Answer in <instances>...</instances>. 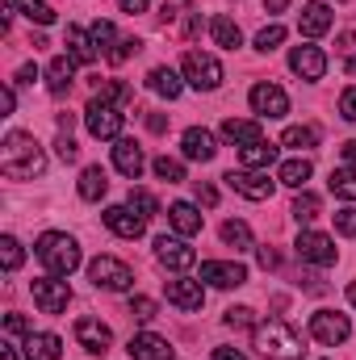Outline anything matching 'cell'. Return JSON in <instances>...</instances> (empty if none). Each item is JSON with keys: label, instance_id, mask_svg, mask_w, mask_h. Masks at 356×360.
I'll return each instance as SVG.
<instances>
[{"label": "cell", "instance_id": "cell-44", "mask_svg": "<svg viewBox=\"0 0 356 360\" xmlns=\"http://www.w3.org/2000/svg\"><path fill=\"white\" fill-rule=\"evenodd\" d=\"M227 327H256V310L252 306H231L227 310Z\"/></svg>", "mask_w": 356, "mask_h": 360}, {"label": "cell", "instance_id": "cell-8", "mask_svg": "<svg viewBox=\"0 0 356 360\" xmlns=\"http://www.w3.org/2000/svg\"><path fill=\"white\" fill-rule=\"evenodd\" d=\"M30 293H34V306H38L42 314H63L68 302H72V285L59 281V276H38V281L30 285Z\"/></svg>", "mask_w": 356, "mask_h": 360}, {"label": "cell", "instance_id": "cell-16", "mask_svg": "<svg viewBox=\"0 0 356 360\" xmlns=\"http://www.w3.org/2000/svg\"><path fill=\"white\" fill-rule=\"evenodd\" d=\"M248 101H252V109H256L260 117H285V113H289L285 89H276V84H268V80H260L256 89L248 92Z\"/></svg>", "mask_w": 356, "mask_h": 360}, {"label": "cell", "instance_id": "cell-40", "mask_svg": "<svg viewBox=\"0 0 356 360\" xmlns=\"http://www.w3.org/2000/svg\"><path fill=\"white\" fill-rule=\"evenodd\" d=\"M151 168H155V176L168 180V184H180V180H184V164H180V160H168V155H160Z\"/></svg>", "mask_w": 356, "mask_h": 360}, {"label": "cell", "instance_id": "cell-9", "mask_svg": "<svg viewBox=\"0 0 356 360\" xmlns=\"http://www.w3.org/2000/svg\"><path fill=\"white\" fill-rule=\"evenodd\" d=\"M310 335H314L319 344L336 348V344H344V340L352 335V323H348V314H340V310H314V314H310Z\"/></svg>", "mask_w": 356, "mask_h": 360}, {"label": "cell", "instance_id": "cell-12", "mask_svg": "<svg viewBox=\"0 0 356 360\" xmlns=\"http://www.w3.org/2000/svg\"><path fill=\"white\" fill-rule=\"evenodd\" d=\"M201 281L214 285V289H239L248 281V269L239 260H205L201 264Z\"/></svg>", "mask_w": 356, "mask_h": 360}, {"label": "cell", "instance_id": "cell-5", "mask_svg": "<svg viewBox=\"0 0 356 360\" xmlns=\"http://www.w3.org/2000/svg\"><path fill=\"white\" fill-rule=\"evenodd\" d=\"M184 80H189V89H197V92H214L227 80V72H222V63H218L214 55L189 51V55H184Z\"/></svg>", "mask_w": 356, "mask_h": 360}, {"label": "cell", "instance_id": "cell-45", "mask_svg": "<svg viewBox=\"0 0 356 360\" xmlns=\"http://www.w3.org/2000/svg\"><path fill=\"white\" fill-rule=\"evenodd\" d=\"M130 314H134L139 323H151V319L160 314V306H155L151 297H134V302H130Z\"/></svg>", "mask_w": 356, "mask_h": 360}, {"label": "cell", "instance_id": "cell-54", "mask_svg": "<svg viewBox=\"0 0 356 360\" xmlns=\"http://www.w3.org/2000/svg\"><path fill=\"white\" fill-rule=\"evenodd\" d=\"M214 360H248V356L235 352V348H214Z\"/></svg>", "mask_w": 356, "mask_h": 360}, {"label": "cell", "instance_id": "cell-43", "mask_svg": "<svg viewBox=\"0 0 356 360\" xmlns=\"http://www.w3.org/2000/svg\"><path fill=\"white\" fill-rule=\"evenodd\" d=\"M139 51H143V46H139V38H122L105 59H109V63H126V59H130V55H139Z\"/></svg>", "mask_w": 356, "mask_h": 360}, {"label": "cell", "instance_id": "cell-19", "mask_svg": "<svg viewBox=\"0 0 356 360\" xmlns=\"http://www.w3.org/2000/svg\"><path fill=\"white\" fill-rule=\"evenodd\" d=\"M289 68H293V76H302V80H323L327 55H323L319 46H293V51H289Z\"/></svg>", "mask_w": 356, "mask_h": 360}, {"label": "cell", "instance_id": "cell-1", "mask_svg": "<svg viewBox=\"0 0 356 360\" xmlns=\"http://www.w3.org/2000/svg\"><path fill=\"white\" fill-rule=\"evenodd\" d=\"M0 172L8 180H34V176L46 172V155H42V147L34 143V134L13 130V134L4 139V147H0Z\"/></svg>", "mask_w": 356, "mask_h": 360}, {"label": "cell", "instance_id": "cell-37", "mask_svg": "<svg viewBox=\"0 0 356 360\" xmlns=\"http://www.w3.org/2000/svg\"><path fill=\"white\" fill-rule=\"evenodd\" d=\"M13 4H17L30 21H38V25H51V21H55V8H51L46 0H13Z\"/></svg>", "mask_w": 356, "mask_h": 360}, {"label": "cell", "instance_id": "cell-4", "mask_svg": "<svg viewBox=\"0 0 356 360\" xmlns=\"http://www.w3.org/2000/svg\"><path fill=\"white\" fill-rule=\"evenodd\" d=\"M84 126H89L92 139H122L126 117H122V109H117V105H109V101L92 96L89 105H84Z\"/></svg>", "mask_w": 356, "mask_h": 360}, {"label": "cell", "instance_id": "cell-28", "mask_svg": "<svg viewBox=\"0 0 356 360\" xmlns=\"http://www.w3.org/2000/svg\"><path fill=\"white\" fill-rule=\"evenodd\" d=\"M109 193V172L101 168V164H89L84 172H80V197L84 201H101Z\"/></svg>", "mask_w": 356, "mask_h": 360}, {"label": "cell", "instance_id": "cell-14", "mask_svg": "<svg viewBox=\"0 0 356 360\" xmlns=\"http://www.w3.org/2000/svg\"><path fill=\"white\" fill-rule=\"evenodd\" d=\"M164 293H168V302H172L177 310H184V314H193V310L205 306V289H201V281L172 276V281H164Z\"/></svg>", "mask_w": 356, "mask_h": 360}, {"label": "cell", "instance_id": "cell-61", "mask_svg": "<svg viewBox=\"0 0 356 360\" xmlns=\"http://www.w3.org/2000/svg\"><path fill=\"white\" fill-rule=\"evenodd\" d=\"M348 302H352V306H356V281H352V285H348Z\"/></svg>", "mask_w": 356, "mask_h": 360}, {"label": "cell", "instance_id": "cell-6", "mask_svg": "<svg viewBox=\"0 0 356 360\" xmlns=\"http://www.w3.org/2000/svg\"><path fill=\"white\" fill-rule=\"evenodd\" d=\"M89 281L96 289H109V293H126L130 285H134V272L130 264H122V260H113V256H96L89 264Z\"/></svg>", "mask_w": 356, "mask_h": 360}, {"label": "cell", "instance_id": "cell-2", "mask_svg": "<svg viewBox=\"0 0 356 360\" xmlns=\"http://www.w3.org/2000/svg\"><path fill=\"white\" fill-rule=\"evenodd\" d=\"M34 252H38V260L46 264L51 276H72L80 269V243L72 235H63V231H46Z\"/></svg>", "mask_w": 356, "mask_h": 360}, {"label": "cell", "instance_id": "cell-18", "mask_svg": "<svg viewBox=\"0 0 356 360\" xmlns=\"http://www.w3.org/2000/svg\"><path fill=\"white\" fill-rule=\"evenodd\" d=\"M113 168H117L126 180H139L143 176V168H147L143 147H139L134 139H113Z\"/></svg>", "mask_w": 356, "mask_h": 360}, {"label": "cell", "instance_id": "cell-25", "mask_svg": "<svg viewBox=\"0 0 356 360\" xmlns=\"http://www.w3.org/2000/svg\"><path fill=\"white\" fill-rule=\"evenodd\" d=\"M168 222H172V231L184 235V239L201 231V214H197V205H189V201H172V205H168Z\"/></svg>", "mask_w": 356, "mask_h": 360}, {"label": "cell", "instance_id": "cell-41", "mask_svg": "<svg viewBox=\"0 0 356 360\" xmlns=\"http://www.w3.org/2000/svg\"><path fill=\"white\" fill-rule=\"evenodd\" d=\"M285 42V25H265L260 34H256V51L260 55H268V51H276Z\"/></svg>", "mask_w": 356, "mask_h": 360}, {"label": "cell", "instance_id": "cell-49", "mask_svg": "<svg viewBox=\"0 0 356 360\" xmlns=\"http://www.w3.org/2000/svg\"><path fill=\"white\" fill-rule=\"evenodd\" d=\"M4 335L13 340V335H30V323L21 319V314H4Z\"/></svg>", "mask_w": 356, "mask_h": 360}, {"label": "cell", "instance_id": "cell-23", "mask_svg": "<svg viewBox=\"0 0 356 360\" xmlns=\"http://www.w3.org/2000/svg\"><path fill=\"white\" fill-rule=\"evenodd\" d=\"M63 356V340L51 331H30L25 335V360H59Z\"/></svg>", "mask_w": 356, "mask_h": 360}, {"label": "cell", "instance_id": "cell-17", "mask_svg": "<svg viewBox=\"0 0 356 360\" xmlns=\"http://www.w3.org/2000/svg\"><path fill=\"white\" fill-rule=\"evenodd\" d=\"M76 344L92 352V356H105L109 344H113V331L101 323V319H76Z\"/></svg>", "mask_w": 356, "mask_h": 360}, {"label": "cell", "instance_id": "cell-11", "mask_svg": "<svg viewBox=\"0 0 356 360\" xmlns=\"http://www.w3.org/2000/svg\"><path fill=\"white\" fill-rule=\"evenodd\" d=\"M155 256H160L164 269H172V272H189L197 264V252H193L184 239H177V235H160V239H155Z\"/></svg>", "mask_w": 356, "mask_h": 360}, {"label": "cell", "instance_id": "cell-51", "mask_svg": "<svg viewBox=\"0 0 356 360\" xmlns=\"http://www.w3.org/2000/svg\"><path fill=\"white\" fill-rule=\"evenodd\" d=\"M147 130H151V134H164V130H168V117H164V113H147Z\"/></svg>", "mask_w": 356, "mask_h": 360}, {"label": "cell", "instance_id": "cell-59", "mask_svg": "<svg viewBox=\"0 0 356 360\" xmlns=\"http://www.w3.org/2000/svg\"><path fill=\"white\" fill-rule=\"evenodd\" d=\"M0 360H21V356H17V348H13V344H4V348H0Z\"/></svg>", "mask_w": 356, "mask_h": 360}, {"label": "cell", "instance_id": "cell-24", "mask_svg": "<svg viewBox=\"0 0 356 360\" xmlns=\"http://www.w3.org/2000/svg\"><path fill=\"white\" fill-rule=\"evenodd\" d=\"M72 80H76V59H72V55L51 59V68H46V89L55 92V96H63V92L72 89Z\"/></svg>", "mask_w": 356, "mask_h": 360}, {"label": "cell", "instance_id": "cell-46", "mask_svg": "<svg viewBox=\"0 0 356 360\" xmlns=\"http://www.w3.org/2000/svg\"><path fill=\"white\" fill-rule=\"evenodd\" d=\"M55 155H59L63 164H76V155H80V147H76V143H72L68 134H59V139H55Z\"/></svg>", "mask_w": 356, "mask_h": 360}, {"label": "cell", "instance_id": "cell-53", "mask_svg": "<svg viewBox=\"0 0 356 360\" xmlns=\"http://www.w3.org/2000/svg\"><path fill=\"white\" fill-rule=\"evenodd\" d=\"M117 4H122V13H130V17H134V13H147V0H117Z\"/></svg>", "mask_w": 356, "mask_h": 360}, {"label": "cell", "instance_id": "cell-27", "mask_svg": "<svg viewBox=\"0 0 356 360\" xmlns=\"http://www.w3.org/2000/svg\"><path fill=\"white\" fill-rule=\"evenodd\" d=\"M239 164L243 168H256V172H268L272 164H276V147L272 143H252V147H239Z\"/></svg>", "mask_w": 356, "mask_h": 360}, {"label": "cell", "instance_id": "cell-58", "mask_svg": "<svg viewBox=\"0 0 356 360\" xmlns=\"http://www.w3.org/2000/svg\"><path fill=\"white\" fill-rule=\"evenodd\" d=\"M340 151H344V160H348V164H352V168H356V143H344Z\"/></svg>", "mask_w": 356, "mask_h": 360}, {"label": "cell", "instance_id": "cell-39", "mask_svg": "<svg viewBox=\"0 0 356 360\" xmlns=\"http://www.w3.org/2000/svg\"><path fill=\"white\" fill-rule=\"evenodd\" d=\"M92 42H96V51H105V55H109L122 38H117V30H113L109 21H92Z\"/></svg>", "mask_w": 356, "mask_h": 360}, {"label": "cell", "instance_id": "cell-52", "mask_svg": "<svg viewBox=\"0 0 356 360\" xmlns=\"http://www.w3.org/2000/svg\"><path fill=\"white\" fill-rule=\"evenodd\" d=\"M34 80H38V68H34V63H25V68L17 72V84H34Z\"/></svg>", "mask_w": 356, "mask_h": 360}, {"label": "cell", "instance_id": "cell-32", "mask_svg": "<svg viewBox=\"0 0 356 360\" xmlns=\"http://www.w3.org/2000/svg\"><path fill=\"white\" fill-rule=\"evenodd\" d=\"M210 34H214V42H218L222 51H235V46L243 42V34H239V25H235L231 17H214V21H210Z\"/></svg>", "mask_w": 356, "mask_h": 360}, {"label": "cell", "instance_id": "cell-13", "mask_svg": "<svg viewBox=\"0 0 356 360\" xmlns=\"http://www.w3.org/2000/svg\"><path fill=\"white\" fill-rule=\"evenodd\" d=\"M101 218H105V226H109L117 239H139V235L147 231V218L134 214V205H109Z\"/></svg>", "mask_w": 356, "mask_h": 360}, {"label": "cell", "instance_id": "cell-10", "mask_svg": "<svg viewBox=\"0 0 356 360\" xmlns=\"http://www.w3.org/2000/svg\"><path fill=\"white\" fill-rule=\"evenodd\" d=\"M222 180H227L239 197H248V201H268V197H272V188H276V180H268V172H256V168L227 172Z\"/></svg>", "mask_w": 356, "mask_h": 360}, {"label": "cell", "instance_id": "cell-31", "mask_svg": "<svg viewBox=\"0 0 356 360\" xmlns=\"http://www.w3.org/2000/svg\"><path fill=\"white\" fill-rule=\"evenodd\" d=\"M310 172H314V164H310V160H285V164H281V172H276V180H281V184H289V188H306Z\"/></svg>", "mask_w": 356, "mask_h": 360}, {"label": "cell", "instance_id": "cell-50", "mask_svg": "<svg viewBox=\"0 0 356 360\" xmlns=\"http://www.w3.org/2000/svg\"><path fill=\"white\" fill-rule=\"evenodd\" d=\"M193 193H197V201H201V205H218V188H214V184H201V180H197V184H193Z\"/></svg>", "mask_w": 356, "mask_h": 360}, {"label": "cell", "instance_id": "cell-36", "mask_svg": "<svg viewBox=\"0 0 356 360\" xmlns=\"http://www.w3.org/2000/svg\"><path fill=\"white\" fill-rule=\"evenodd\" d=\"M96 96H101V101H109V105H126V101H134V89H130V84H122V80H105V84H101V80H96Z\"/></svg>", "mask_w": 356, "mask_h": 360}, {"label": "cell", "instance_id": "cell-42", "mask_svg": "<svg viewBox=\"0 0 356 360\" xmlns=\"http://www.w3.org/2000/svg\"><path fill=\"white\" fill-rule=\"evenodd\" d=\"M130 205H134L143 218H155V214H160V201H155L147 188H130Z\"/></svg>", "mask_w": 356, "mask_h": 360}, {"label": "cell", "instance_id": "cell-26", "mask_svg": "<svg viewBox=\"0 0 356 360\" xmlns=\"http://www.w3.org/2000/svg\"><path fill=\"white\" fill-rule=\"evenodd\" d=\"M68 55L76 59V63H96V42H92V34H84L80 25H68Z\"/></svg>", "mask_w": 356, "mask_h": 360}, {"label": "cell", "instance_id": "cell-3", "mask_svg": "<svg viewBox=\"0 0 356 360\" xmlns=\"http://www.w3.org/2000/svg\"><path fill=\"white\" fill-rule=\"evenodd\" d=\"M256 352L268 360H302V335L289 323H260L256 327Z\"/></svg>", "mask_w": 356, "mask_h": 360}, {"label": "cell", "instance_id": "cell-7", "mask_svg": "<svg viewBox=\"0 0 356 360\" xmlns=\"http://www.w3.org/2000/svg\"><path fill=\"white\" fill-rule=\"evenodd\" d=\"M293 252H298L302 264H314V269H331L336 264V243L323 231H302L298 243H293Z\"/></svg>", "mask_w": 356, "mask_h": 360}, {"label": "cell", "instance_id": "cell-48", "mask_svg": "<svg viewBox=\"0 0 356 360\" xmlns=\"http://www.w3.org/2000/svg\"><path fill=\"white\" fill-rule=\"evenodd\" d=\"M340 117L344 122H356V84L344 89V96H340Z\"/></svg>", "mask_w": 356, "mask_h": 360}, {"label": "cell", "instance_id": "cell-47", "mask_svg": "<svg viewBox=\"0 0 356 360\" xmlns=\"http://www.w3.org/2000/svg\"><path fill=\"white\" fill-rule=\"evenodd\" d=\"M336 231H340V235H356V210L352 205L336 210Z\"/></svg>", "mask_w": 356, "mask_h": 360}, {"label": "cell", "instance_id": "cell-20", "mask_svg": "<svg viewBox=\"0 0 356 360\" xmlns=\"http://www.w3.org/2000/svg\"><path fill=\"white\" fill-rule=\"evenodd\" d=\"M180 151H184V160H197V164H210V160L218 155L214 134H210L205 126H189V130L180 134Z\"/></svg>", "mask_w": 356, "mask_h": 360}, {"label": "cell", "instance_id": "cell-21", "mask_svg": "<svg viewBox=\"0 0 356 360\" xmlns=\"http://www.w3.org/2000/svg\"><path fill=\"white\" fill-rule=\"evenodd\" d=\"M331 21H336L331 8H327L323 0H310V4L302 8V17H298V34H302V38H319V34L331 30Z\"/></svg>", "mask_w": 356, "mask_h": 360}, {"label": "cell", "instance_id": "cell-22", "mask_svg": "<svg viewBox=\"0 0 356 360\" xmlns=\"http://www.w3.org/2000/svg\"><path fill=\"white\" fill-rule=\"evenodd\" d=\"M222 139L235 143V147H252V143L265 139V126L260 122H248V117H227L222 122Z\"/></svg>", "mask_w": 356, "mask_h": 360}, {"label": "cell", "instance_id": "cell-60", "mask_svg": "<svg viewBox=\"0 0 356 360\" xmlns=\"http://www.w3.org/2000/svg\"><path fill=\"white\" fill-rule=\"evenodd\" d=\"M348 76H356V55H348Z\"/></svg>", "mask_w": 356, "mask_h": 360}, {"label": "cell", "instance_id": "cell-38", "mask_svg": "<svg viewBox=\"0 0 356 360\" xmlns=\"http://www.w3.org/2000/svg\"><path fill=\"white\" fill-rule=\"evenodd\" d=\"M21 260H25L21 243H17L13 235H4V239H0V264H4V272H17L21 269Z\"/></svg>", "mask_w": 356, "mask_h": 360}, {"label": "cell", "instance_id": "cell-30", "mask_svg": "<svg viewBox=\"0 0 356 360\" xmlns=\"http://www.w3.org/2000/svg\"><path fill=\"white\" fill-rule=\"evenodd\" d=\"M218 235H222V243H227V248H235V252L256 248V243H252V226H248V222H239V218L222 222V231H218Z\"/></svg>", "mask_w": 356, "mask_h": 360}, {"label": "cell", "instance_id": "cell-29", "mask_svg": "<svg viewBox=\"0 0 356 360\" xmlns=\"http://www.w3.org/2000/svg\"><path fill=\"white\" fill-rule=\"evenodd\" d=\"M147 84H151V92H160V96H168V101H177L180 96V76L172 72V68H151V76H147Z\"/></svg>", "mask_w": 356, "mask_h": 360}, {"label": "cell", "instance_id": "cell-34", "mask_svg": "<svg viewBox=\"0 0 356 360\" xmlns=\"http://www.w3.org/2000/svg\"><path fill=\"white\" fill-rule=\"evenodd\" d=\"M327 188H331L336 197H344V201H356V168H331Z\"/></svg>", "mask_w": 356, "mask_h": 360}, {"label": "cell", "instance_id": "cell-55", "mask_svg": "<svg viewBox=\"0 0 356 360\" xmlns=\"http://www.w3.org/2000/svg\"><path fill=\"white\" fill-rule=\"evenodd\" d=\"M260 264H265V269H276L281 260H276V252H272V248H260Z\"/></svg>", "mask_w": 356, "mask_h": 360}, {"label": "cell", "instance_id": "cell-57", "mask_svg": "<svg viewBox=\"0 0 356 360\" xmlns=\"http://www.w3.org/2000/svg\"><path fill=\"white\" fill-rule=\"evenodd\" d=\"M289 0H265V13H285Z\"/></svg>", "mask_w": 356, "mask_h": 360}, {"label": "cell", "instance_id": "cell-56", "mask_svg": "<svg viewBox=\"0 0 356 360\" xmlns=\"http://www.w3.org/2000/svg\"><path fill=\"white\" fill-rule=\"evenodd\" d=\"M0 105H4V113H13V105H17V92L4 89V92H0Z\"/></svg>", "mask_w": 356, "mask_h": 360}, {"label": "cell", "instance_id": "cell-15", "mask_svg": "<svg viewBox=\"0 0 356 360\" xmlns=\"http://www.w3.org/2000/svg\"><path fill=\"white\" fill-rule=\"evenodd\" d=\"M126 352H130V360H172L177 356V348H172L164 335H155V331H139V335H130Z\"/></svg>", "mask_w": 356, "mask_h": 360}, {"label": "cell", "instance_id": "cell-35", "mask_svg": "<svg viewBox=\"0 0 356 360\" xmlns=\"http://www.w3.org/2000/svg\"><path fill=\"white\" fill-rule=\"evenodd\" d=\"M281 143H285V147H298V151H310V147L319 143V130H314V126H289V130L281 134Z\"/></svg>", "mask_w": 356, "mask_h": 360}, {"label": "cell", "instance_id": "cell-33", "mask_svg": "<svg viewBox=\"0 0 356 360\" xmlns=\"http://www.w3.org/2000/svg\"><path fill=\"white\" fill-rule=\"evenodd\" d=\"M298 222H314L319 214H323V201L314 197V193H306V188H298V197H293V210H289Z\"/></svg>", "mask_w": 356, "mask_h": 360}]
</instances>
